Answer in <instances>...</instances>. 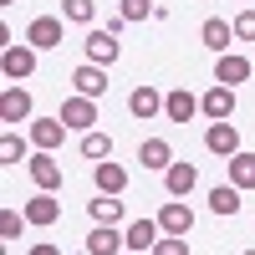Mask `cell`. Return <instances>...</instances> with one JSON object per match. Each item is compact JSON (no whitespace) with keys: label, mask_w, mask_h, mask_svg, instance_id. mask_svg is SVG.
Masks as SVG:
<instances>
[{"label":"cell","mask_w":255,"mask_h":255,"mask_svg":"<svg viewBox=\"0 0 255 255\" xmlns=\"http://www.w3.org/2000/svg\"><path fill=\"white\" fill-rule=\"evenodd\" d=\"M61 20H67V15H36L31 26H26V41H31L36 51H51V46H61V36H67V31H61Z\"/></svg>","instance_id":"cell-1"},{"label":"cell","mask_w":255,"mask_h":255,"mask_svg":"<svg viewBox=\"0 0 255 255\" xmlns=\"http://www.w3.org/2000/svg\"><path fill=\"white\" fill-rule=\"evenodd\" d=\"M199 113L209 123H230V113H235V87H225V82H215L204 97H199Z\"/></svg>","instance_id":"cell-2"},{"label":"cell","mask_w":255,"mask_h":255,"mask_svg":"<svg viewBox=\"0 0 255 255\" xmlns=\"http://www.w3.org/2000/svg\"><path fill=\"white\" fill-rule=\"evenodd\" d=\"M0 72H5V82H26L36 72V46H5L0 51Z\"/></svg>","instance_id":"cell-3"},{"label":"cell","mask_w":255,"mask_h":255,"mask_svg":"<svg viewBox=\"0 0 255 255\" xmlns=\"http://www.w3.org/2000/svg\"><path fill=\"white\" fill-rule=\"evenodd\" d=\"M61 123H67V128H77V133H92V123H97V102L92 97H67V102H61Z\"/></svg>","instance_id":"cell-4"},{"label":"cell","mask_w":255,"mask_h":255,"mask_svg":"<svg viewBox=\"0 0 255 255\" xmlns=\"http://www.w3.org/2000/svg\"><path fill=\"white\" fill-rule=\"evenodd\" d=\"M204 148H209V153H220V158H235V153H240V133H235V123H209Z\"/></svg>","instance_id":"cell-5"},{"label":"cell","mask_w":255,"mask_h":255,"mask_svg":"<svg viewBox=\"0 0 255 255\" xmlns=\"http://www.w3.org/2000/svg\"><path fill=\"white\" fill-rule=\"evenodd\" d=\"M72 82H77V92L82 97H102V92H108V67H97V61H82V67L72 72Z\"/></svg>","instance_id":"cell-6"},{"label":"cell","mask_w":255,"mask_h":255,"mask_svg":"<svg viewBox=\"0 0 255 255\" xmlns=\"http://www.w3.org/2000/svg\"><path fill=\"white\" fill-rule=\"evenodd\" d=\"M128 113H133L138 123L158 118V113H163V92H158V87H148V82H143V87H133V97H128Z\"/></svg>","instance_id":"cell-7"},{"label":"cell","mask_w":255,"mask_h":255,"mask_svg":"<svg viewBox=\"0 0 255 255\" xmlns=\"http://www.w3.org/2000/svg\"><path fill=\"white\" fill-rule=\"evenodd\" d=\"M26 168H31L36 189H46V194H51V189H61V163H56V158L46 153V148H41V153H36V158H31Z\"/></svg>","instance_id":"cell-8"},{"label":"cell","mask_w":255,"mask_h":255,"mask_svg":"<svg viewBox=\"0 0 255 255\" xmlns=\"http://www.w3.org/2000/svg\"><path fill=\"white\" fill-rule=\"evenodd\" d=\"M158 230L163 235H189V230H194V209L189 204H163L158 209Z\"/></svg>","instance_id":"cell-9"},{"label":"cell","mask_w":255,"mask_h":255,"mask_svg":"<svg viewBox=\"0 0 255 255\" xmlns=\"http://www.w3.org/2000/svg\"><path fill=\"white\" fill-rule=\"evenodd\" d=\"M82 46H87V61H97V67H113L118 61V36L113 31H92Z\"/></svg>","instance_id":"cell-10"},{"label":"cell","mask_w":255,"mask_h":255,"mask_svg":"<svg viewBox=\"0 0 255 255\" xmlns=\"http://www.w3.org/2000/svg\"><path fill=\"white\" fill-rule=\"evenodd\" d=\"M0 118L5 123H26L31 118V92L26 87H5L0 92Z\"/></svg>","instance_id":"cell-11"},{"label":"cell","mask_w":255,"mask_h":255,"mask_svg":"<svg viewBox=\"0 0 255 255\" xmlns=\"http://www.w3.org/2000/svg\"><path fill=\"white\" fill-rule=\"evenodd\" d=\"M199 113V97H189L184 87H174V92H163V118L168 123H189Z\"/></svg>","instance_id":"cell-12"},{"label":"cell","mask_w":255,"mask_h":255,"mask_svg":"<svg viewBox=\"0 0 255 255\" xmlns=\"http://www.w3.org/2000/svg\"><path fill=\"white\" fill-rule=\"evenodd\" d=\"M163 184H168V194H174V199H189V189L199 184V174H194V163H168V168H163Z\"/></svg>","instance_id":"cell-13"},{"label":"cell","mask_w":255,"mask_h":255,"mask_svg":"<svg viewBox=\"0 0 255 255\" xmlns=\"http://www.w3.org/2000/svg\"><path fill=\"white\" fill-rule=\"evenodd\" d=\"M92 184H97V194H123V189H128V168H118V163L102 158L92 168Z\"/></svg>","instance_id":"cell-14"},{"label":"cell","mask_w":255,"mask_h":255,"mask_svg":"<svg viewBox=\"0 0 255 255\" xmlns=\"http://www.w3.org/2000/svg\"><path fill=\"white\" fill-rule=\"evenodd\" d=\"M250 67H255V61H245V56H235V51H225V56L215 61V82L235 87V82H245V77H250Z\"/></svg>","instance_id":"cell-15"},{"label":"cell","mask_w":255,"mask_h":255,"mask_svg":"<svg viewBox=\"0 0 255 255\" xmlns=\"http://www.w3.org/2000/svg\"><path fill=\"white\" fill-rule=\"evenodd\" d=\"M61 133H67V123H61V118H36V123H31V143L46 148V153L61 148Z\"/></svg>","instance_id":"cell-16"},{"label":"cell","mask_w":255,"mask_h":255,"mask_svg":"<svg viewBox=\"0 0 255 255\" xmlns=\"http://www.w3.org/2000/svg\"><path fill=\"white\" fill-rule=\"evenodd\" d=\"M199 36H204V46H209V51H220V56H225V51H230V41H235V26H225L220 15H209L204 26H199Z\"/></svg>","instance_id":"cell-17"},{"label":"cell","mask_w":255,"mask_h":255,"mask_svg":"<svg viewBox=\"0 0 255 255\" xmlns=\"http://www.w3.org/2000/svg\"><path fill=\"white\" fill-rule=\"evenodd\" d=\"M123 240H128V250H138V255H143V250H153V245H158V220H133Z\"/></svg>","instance_id":"cell-18"},{"label":"cell","mask_w":255,"mask_h":255,"mask_svg":"<svg viewBox=\"0 0 255 255\" xmlns=\"http://www.w3.org/2000/svg\"><path fill=\"white\" fill-rule=\"evenodd\" d=\"M138 163H143V168H168V163H174V148H168V138H143Z\"/></svg>","instance_id":"cell-19"},{"label":"cell","mask_w":255,"mask_h":255,"mask_svg":"<svg viewBox=\"0 0 255 255\" xmlns=\"http://www.w3.org/2000/svg\"><path fill=\"white\" fill-rule=\"evenodd\" d=\"M26 220H31V225H56V220H61V204L41 189L36 199H26Z\"/></svg>","instance_id":"cell-20"},{"label":"cell","mask_w":255,"mask_h":255,"mask_svg":"<svg viewBox=\"0 0 255 255\" xmlns=\"http://www.w3.org/2000/svg\"><path fill=\"white\" fill-rule=\"evenodd\" d=\"M209 209H215V215H240V189L235 184H215V189H209Z\"/></svg>","instance_id":"cell-21"},{"label":"cell","mask_w":255,"mask_h":255,"mask_svg":"<svg viewBox=\"0 0 255 255\" xmlns=\"http://www.w3.org/2000/svg\"><path fill=\"white\" fill-rule=\"evenodd\" d=\"M128 240H118V230L113 225H97L92 235H87V255H118Z\"/></svg>","instance_id":"cell-22"},{"label":"cell","mask_w":255,"mask_h":255,"mask_svg":"<svg viewBox=\"0 0 255 255\" xmlns=\"http://www.w3.org/2000/svg\"><path fill=\"white\" fill-rule=\"evenodd\" d=\"M230 184L235 189H255V153H235L230 158Z\"/></svg>","instance_id":"cell-23"},{"label":"cell","mask_w":255,"mask_h":255,"mask_svg":"<svg viewBox=\"0 0 255 255\" xmlns=\"http://www.w3.org/2000/svg\"><path fill=\"white\" fill-rule=\"evenodd\" d=\"M87 209H92V220H97V225H118V220H123V204H118V194H97Z\"/></svg>","instance_id":"cell-24"},{"label":"cell","mask_w":255,"mask_h":255,"mask_svg":"<svg viewBox=\"0 0 255 255\" xmlns=\"http://www.w3.org/2000/svg\"><path fill=\"white\" fill-rule=\"evenodd\" d=\"M108 153H113V138H108V133H97V128H92V133H82V158L102 163Z\"/></svg>","instance_id":"cell-25"},{"label":"cell","mask_w":255,"mask_h":255,"mask_svg":"<svg viewBox=\"0 0 255 255\" xmlns=\"http://www.w3.org/2000/svg\"><path fill=\"white\" fill-rule=\"evenodd\" d=\"M61 15L77 20V26H87V20L97 15V5H92V0H61Z\"/></svg>","instance_id":"cell-26"},{"label":"cell","mask_w":255,"mask_h":255,"mask_svg":"<svg viewBox=\"0 0 255 255\" xmlns=\"http://www.w3.org/2000/svg\"><path fill=\"white\" fill-rule=\"evenodd\" d=\"M118 15L123 20H148V15H158V5H153V0H123Z\"/></svg>","instance_id":"cell-27"},{"label":"cell","mask_w":255,"mask_h":255,"mask_svg":"<svg viewBox=\"0 0 255 255\" xmlns=\"http://www.w3.org/2000/svg\"><path fill=\"white\" fill-rule=\"evenodd\" d=\"M20 225H31L26 209H20V215H15V209H5V215H0V235H5V240H20Z\"/></svg>","instance_id":"cell-28"},{"label":"cell","mask_w":255,"mask_h":255,"mask_svg":"<svg viewBox=\"0 0 255 255\" xmlns=\"http://www.w3.org/2000/svg\"><path fill=\"white\" fill-rule=\"evenodd\" d=\"M20 158H26V143H20L15 133H5L0 138V163H20Z\"/></svg>","instance_id":"cell-29"},{"label":"cell","mask_w":255,"mask_h":255,"mask_svg":"<svg viewBox=\"0 0 255 255\" xmlns=\"http://www.w3.org/2000/svg\"><path fill=\"white\" fill-rule=\"evenodd\" d=\"M230 26H235V36H240V41H255V10H240Z\"/></svg>","instance_id":"cell-30"},{"label":"cell","mask_w":255,"mask_h":255,"mask_svg":"<svg viewBox=\"0 0 255 255\" xmlns=\"http://www.w3.org/2000/svg\"><path fill=\"white\" fill-rule=\"evenodd\" d=\"M153 255H189V245H184V235H163L153 245Z\"/></svg>","instance_id":"cell-31"},{"label":"cell","mask_w":255,"mask_h":255,"mask_svg":"<svg viewBox=\"0 0 255 255\" xmlns=\"http://www.w3.org/2000/svg\"><path fill=\"white\" fill-rule=\"evenodd\" d=\"M26 255H61V245H31Z\"/></svg>","instance_id":"cell-32"},{"label":"cell","mask_w":255,"mask_h":255,"mask_svg":"<svg viewBox=\"0 0 255 255\" xmlns=\"http://www.w3.org/2000/svg\"><path fill=\"white\" fill-rule=\"evenodd\" d=\"M245 255H255V250H245Z\"/></svg>","instance_id":"cell-33"},{"label":"cell","mask_w":255,"mask_h":255,"mask_svg":"<svg viewBox=\"0 0 255 255\" xmlns=\"http://www.w3.org/2000/svg\"><path fill=\"white\" fill-rule=\"evenodd\" d=\"M133 255H138V250H133Z\"/></svg>","instance_id":"cell-34"}]
</instances>
